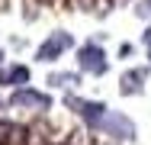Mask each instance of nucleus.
I'll return each instance as SVG.
<instances>
[{"mask_svg": "<svg viewBox=\"0 0 151 145\" xmlns=\"http://www.w3.org/2000/svg\"><path fill=\"white\" fill-rule=\"evenodd\" d=\"M64 107H68L74 116H81L90 129H96L100 119L109 113V107H106L103 100H87V97H77V94H64Z\"/></svg>", "mask_w": 151, "mask_h": 145, "instance_id": "obj_1", "label": "nucleus"}, {"mask_svg": "<svg viewBox=\"0 0 151 145\" xmlns=\"http://www.w3.org/2000/svg\"><path fill=\"white\" fill-rule=\"evenodd\" d=\"M68 49H74V36L64 32V29H55V32H48V39H42V45L35 49V61H42V65L58 61Z\"/></svg>", "mask_w": 151, "mask_h": 145, "instance_id": "obj_2", "label": "nucleus"}, {"mask_svg": "<svg viewBox=\"0 0 151 145\" xmlns=\"http://www.w3.org/2000/svg\"><path fill=\"white\" fill-rule=\"evenodd\" d=\"M10 107H16V110H32V113H45V110H52V97L45 94V90H35V87H16L13 94H10V100H6Z\"/></svg>", "mask_w": 151, "mask_h": 145, "instance_id": "obj_3", "label": "nucleus"}, {"mask_svg": "<svg viewBox=\"0 0 151 145\" xmlns=\"http://www.w3.org/2000/svg\"><path fill=\"white\" fill-rule=\"evenodd\" d=\"M77 68H81L84 74L103 78V74L109 71V58H106V52H103V45H96V42L81 45V49H77Z\"/></svg>", "mask_w": 151, "mask_h": 145, "instance_id": "obj_4", "label": "nucleus"}, {"mask_svg": "<svg viewBox=\"0 0 151 145\" xmlns=\"http://www.w3.org/2000/svg\"><path fill=\"white\" fill-rule=\"evenodd\" d=\"M103 136H113V139H119V142H132L135 136H138V129H135V123L129 119L125 113H116V110H109V113L100 119V126H96Z\"/></svg>", "mask_w": 151, "mask_h": 145, "instance_id": "obj_5", "label": "nucleus"}, {"mask_svg": "<svg viewBox=\"0 0 151 145\" xmlns=\"http://www.w3.org/2000/svg\"><path fill=\"white\" fill-rule=\"evenodd\" d=\"M145 81H148V68H129L119 78V94L122 97H138L145 90Z\"/></svg>", "mask_w": 151, "mask_h": 145, "instance_id": "obj_6", "label": "nucleus"}, {"mask_svg": "<svg viewBox=\"0 0 151 145\" xmlns=\"http://www.w3.org/2000/svg\"><path fill=\"white\" fill-rule=\"evenodd\" d=\"M0 145H29V129L13 119H0Z\"/></svg>", "mask_w": 151, "mask_h": 145, "instance_id": "obj_7", "label": "nucleus"}, {"mask_svg": "<svg viewBox=\"0 0 151 145\" xmlns=\"http://www.w3.org/2000/svg\"><path fill=\"white\" fill-rule=\"evenodd\" d=\"M32 78V71L26 68V65H3L0 68V87H26Z\"/></svg>", "mask_w": 151, "mask_h": 145, "instance_id": "obj_8", "label": "nucleus"}, {"mask_svg": "<svg viewBox=\"0 0 151 145\" xmlns=\"http://www.w3.org/2000/svg\"><path fill=\"white\" fill-rule=\"evenodd\" d=\"M48 87H61V90H68V87H77L81 84V74H74V71H55V74H48Z\"/></svg>", "mask_w": 151, "mask_h": 145, "instance_id": "obj_9", "label": "nucleus"}, {"mask_svg": "<svg viewBox=\"0 0 151 145\" xmlns=\"http://www.w3.org/2000/svg\"><path fill=\"white\" fill-rule=\"evenodd\" d=\"M142 45H145V52H148V58H151V26L142 32Z\"/></svg>", "mask_w": 151, "mask_h": 145, "instance_id": "obj_10", "label": "nucleus"}, {"mask_svg": "<svg viewBox=\"0 0 151 145\" xmlns=\"http://www.w3.org/2000/svg\"><path fill=\"white\" fill-rule=\"evenodd\" d=\"M135 13H138V16H151V0H142Z\"/></svg>", "mask_w": 151, "mask_h": 145, "instance_id": "obj_11", "label": "nucleus"}, {"mask_svg": "<svg viewBox=\"0 0 151 145\" xmlns=\"http://www.w3.org/2000/svg\"><path fill=\"white\" fill-rule=\"evenodd\" d=\"M132 55V45H129V42H122V49H119V58H129Z\"/></svg>", "mask_w": 151, "mask_h": 145, "instance_id": "obj_12", "label": "nucleus"}, {"mask_svg": "<svg viewBox=\"0 0 151 145\" xmlns=\"http://www.w3.org/2000/svg\"><path fill=\"white\" fill-rule=\"evenodd\" d=\"M0 65H3V49H0Z\"/></svg>", "mask_w": 151, "mask_h": 145, "instance_id": "obj_13", "label": "nucleus"}, {"mask_svg": "<svg viewBox=\"0 0 151 145\" xmlns=\"http://www.w3.org/2000/svg\"><path fill=\"white\" fill-rule=\"evenodd\" d=\"M52 145H68V142H52Z\"/></svg>", "mask_w": 151, "mask_h": 145, "instance_id": "obj_14", "label": "nucleus"}, {"mask_svg": "<svg viewBox=\"0 0 151 145\" xmlns=\"http://www.w3.org/2000/svg\"><path fill=\"white\" fill-rule=\"evenodd\" d=\"M0 110H3V100H0Z\"/></svg>", "mask_w": 151, "mask_h": 145, "instance_id": "obj_15", "label": "nucleus"}]
</instances>
